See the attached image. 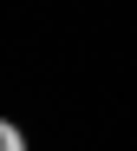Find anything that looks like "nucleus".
Returning <instances> with one entry per match:
<instances>
[{
  "label": "nucleus",
  "instance_id": "f257e3e1",
  "mask_svg": "<svg viewBox=\"0 0 137 151\" xmlns=\"http://www.w3.org/2000/svg\"><path fill=\"white\" fill-rule=\"evenodd\" d=\"M0 151H26V132H20L13 118H0Z\"/></svg>",
  "mask_w": 137,
  "mask_h": 151
}]
</instances>
